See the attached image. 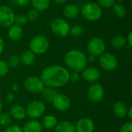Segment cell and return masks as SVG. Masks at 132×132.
Here are the masks:
<instances>
[{
	"label": "cell",
	"instance_id": "14",
	"mask_svg": "<svg viewBox=\"0 0 132 132\" xmlns=\"http://www.w3.org/2000/svg\"><path fill=\"white\" fill-rule=\"evenodd\" d=\"M101 73L96 67H86L82 71V77L83 79L88 82V83H95L97 82V80L100 79Z\"/></svg>",
	"mask_w": 132,
	"mask_h": 132
},
{
	"label": "cell",
	"instance_id": "23",
	"mask_svg": "<svg viewBox=\"0 0 132 132\" xmlns=\"http://www.w3.org/2000/svg\"><path fill=\"white\" fill-rule=\"evenodd\" d=\"M42 94V97L43 98L49 102V103H52V101H53L54 97L59 94L57 92V90H56V88L53 87H46L43 88V90L41 92Z\"/></svg>",
	"mask_w": 132,
	"mask_h": 132
},
{
	"label": "cell",
	"instance_id": "47",
	"mask_svg": "<svg viewBox=\"0 0 132 132\" xmlns=\"http://www.w3.org/2000/svg\"><path fill=\"white\" fill-rule=\"evenodd\" d=\"M0 132H1V131H0Z\"/></svg>",
	"mask_w": 132,
	"mask_h": 132
},
{
	"label": "cell",
	"instance_id": "9",
	"mask_svg": "<svg viewBox=\"0 0 132 132\" xmlns=\"http://www.w3.org/2000/svg\"><path fill=\"white\" fill-rule=\"evenodd\" d=\"M105 48L106 45L104 41L99 37H92L87 43L88 53L94 56H100L103 53H104Z\"/></svg>",
	"mask_w": 132,
	"mask_h": 132
},
{
	"label": "cell",
	"instance_id": "35",
	"mask_svg": "<svg viewBox=\"0 0 132 132\" xmlns=\"http://www.w3.org/2000/svg\"><path fill=\"white\" fill-rule=\"evenodd\" d=\"M5 132H23L22 131V128L21 127H19L17 125H9L7 126V128H5Z\"/></svg>",
	"mask_w": 132,
	"mask_h": 132
},
{
	"label": "cell",
	"instance_id": "26",
	"mask_svg": "<svg viewBox=\"0 0 132 132\" xmlns=\"http://www.w3.org/2000/svg\"><path fill=\"white\" fill-rule=\"evenodd\" d=\"M113 14L119 19L124 18L126 14V9L121 3H114L111 7Z\"/></svg>",
	"mask_w": 132,
	"mask_h": 132
},
{
	"label": "cell",
	"instance_id": "19",
	"mask_svg": "<svg viewBox=\"0 0 132 132\" xmlns=\"http://www.w3.org/2000/svg\"><path fill=\"white\" fill-rule=\"evenodd\" d=\"M43 125L42 124L37 121L32 119L31 121L26 122L23 128L22 131L23 132H42L43 131Z\"/></svg>",
	"mask_w": 132,
	"mask_h": 132
},
{
	"label": "cell",
	"instance_id": "41",
	"mask_svg": "<svg viewBox=\"0 0 132 132\" xmlns=\"http://www.w3.org/2000/svg\"><path fill=\"white\" fill-rule=\"evenodd\" d=\"M4 48H5V43H4V41H3V39L0 37V54L3 52Z\"/></svg>",
	"mask_w": 132,
	"mask_h": 132
},
{
	"label": "cell",
	"instance_id": "36",
	"mask_svg": "<svg viewBox=\"0 0 132 132\" xmlns=\"http://www.w3.org/2000/svg\"><path fill=\"white\" fill-rule=\"evenodd\" d=\"M119 132H132V123L131 121L123 124Z\"/></svg>",
	"mask_w": 132,
	"mask_h": 132
},
{
	"label": "cell",
	"instance_id": "17",
	"mask_svg": "<svg viewBox=\"0 0 132 132\" xmlns=\"http://www.w3.org/2000/svg\"><path fill=\"white\" fill-rule=\"evenodd\" d=\"M128 107L124 101H117L113 106V112L114 115L119 118H123L127 116Z\"/></svg>",
	"mask_w": 132,
	"mask_h": 132
},
{
	"label": "cell",
	"instance_id": "39",
	"mask_svg": "<svg viewBox=\"0 0 132 132\" xmlns=\"http://www.w3.org/2000/svg\"><path fill=\"white\" fill-rule=\"evenodd\" d=\"M14 99V95L12 93H8L6 94V100L9 101V102H12Z\"/></svg>",
	"mask_w": 132,
	"mask_h": 132
},
{
	"label": "cell",
	"instance_id": "5",
	"mask_svg": "<svg viewBox=\"0 0 132 132\" xmlns=\"http://www.w3.org/2000/svg\"><path fill=\"white\" fill-rule=\"evenodd\" d=\"M70 25L62 18H55L52 20L50 23L51 31L59 37H66L69 35L70 32Z\"/></svg>",
	"mask_w": 132,
	"mask_h": 132
},
{
	"label": "cell",
	"instance_id": "18",
	"mask_svg": "<svg viewBox=\"0 0 132 132\" xmlns=\"http://www.w3.org/2000/svg\"><path fill=\"white\" fill-rule=\"evenodd\" d=\"M9 115L11 116V118H14L15 120L24 119L26 116V108L22 107V105H19V104L13 105L10 108Z\"/></svg>",
	"mask_w": 132,
	"mask_h": 132
},
{
	"label": "cell",
	"instance_id": "3",
	"mask_svg": "<svg viewBox=\"0 0 132 132\" xmlns=\"http://www.w3.org/2000/svg\"><path fill=\"white\" fill-rule=\"evenodd\" d=\"M80 13H81L82 16L86 20L90 22H96L101 18L103 11L102 8L100 7L96 2H89L83 5L80 9Z\"/></svg>",
	"mask_w": 132,
	"mask_h": 132
},
{
	"label": "cell",
	"instance_id": "45",
	"mask_svg": "<svg viewBox=\"0 0 132 132\" xmlns=\"http://www.w3.org/2000/svg\"><path fill=\"white\" fill-rule=\"evenodd\" d=\"M2 103L0 100V114L2 113Z\"/></svg>",
	"mask_w": 132,
	"mask_h": 132
},
{
	"label": "cell",
	"instance_id": "13",
	"mask_svg": "<svg viewBox=\"0 0 132 132\" xmlns=\"http://www.w3.org/2000/svg\"><path fill=\"white\" fill-rule=\"evenodd\" d=\"M75 125L76 132H94V123L89 118H82L79 119Z\"/></svg>",
	"mask_w": 132,
	"mask_h": 132
},
{
	"label": "cell",
	"instance_id": "38",
	"mask_svg": "<svg viewBox=\"0 0 132 132\" xmlns=\"http://www.w3.org/2000/svg\"><path fill=\"white\" fill-rule=\"evenodd\" d=\"M15 2L18 5L22 6V7H25L29 4L30 0H15Z\"/></svg>",
	"mask_w": 132,
	"mask_h": 132
},
{
	"label": "cell",
	"instance_id": "22",
	"mask_svg": "<svg viewBox=\"0 0 132 132\" xmlns=\"http://www.w3.org/2000/svg\"><path fill=\"white\" fill-rule=\"evenodd\" d=\"M32 9H36L39 12L46 11L49 9L51 0H30Z\"/></svg>",
	"mask_w": 132,
	"mask_h": 132
},
{
	"label": "cell",
	"instance_id": "21",
	"mask_svg": "<svg viewBox=\"0 0 132 132\" xmlns=\"http://www.w3.org/2000/svg\"><path fill=\"white\" fill-rule=\"evenodd\" d=\"M19 58H20V62H21L24 66L29 67V66H31V65H32L33 63L35 62L36 55H35L32 51H30V50H25V51L21 54V56H20Z\"/></svg>",
	"mask_w": 132,
	"mask_h": 132
},
{
	"label": "cell",
	"instance_id": "33",
	"mask_svg": "<svg viewBox=\"0 0 132 132\" xmlns=\"http://www.w3.org/2000/svg\"><path fill=\"white\" fill-rule=\"evenodd\" d=\"M26 16H27L28 20L32 21V22H34V21H36L39 19V12L38 11H36V9H30L29 11L28 15Z\"/></svg>",
	"mask_w": 132,
	"mask_h": 132
},
{
	"label": "cell",
	"instance_id": "2",
	"mask_svg": "<svg viewBox=\"0 0 132 132\" xmlns=\"http://www.w3.org/2000/svg\"><path fill=\"white\" fill-rule=\"evenodd\" d=\"M87 56L79 50H69L64 56V63L71 71L82 72L87 65Z\"/></svg>",
	"mask_w": 132,
	"mask_h": 132
},
{
	"label": "cell",
	"instance_id": "24",
	"mask_svg": "<svg viewBox=\"0 0 132 132\" xmlns=\"http://www.w3.org/2000/svg\"><path fill=\"white\" fill-rule=\"evenodd\" d=\"M41 124L43 125V128L47 130H50V129H53L56 126V125L58 124V121H57V118L54 115L47 114L43 118V123Z\"/></svg>",
	"mask_w": 132,
	"mask_h": 132
},
{
	"label": "cell",
	"instance_id": "44",
	"mask_svg": "<svg viewBox=\"0 0 132 132\" xmlns=\"http://www.w3.org/2000/svg\"><path fill=\"white\" fill-rule=\"evenodd\" d=\"M12 89L13 90H18V87H17V85L16 84H13L12 86Z\"/></svg>",
	"mask_w": 132,
	"mask_h": 132
},
{
	"label": "cell",
	"instance_id": "46",
	"mask_svg": "<svg viewBox=\"0 0 132 132\" xmlns=\"http://www.w3.org/2000/svg\"><path fill=\"white\" fill-rule=\"evenodd\" d=\"M115 1V2H117V3H122L123 2H124V0H114Z\"/></svg>",
	"mask_w": 132,
	"mask_h": 132
},
{
	"label": "cell",
	"instance_id": "42",
	"mask_svg": "<svg viewBox=\"0 0 132 132\" xmlns=\"http://www.w3.org/2000/svg\"><path fill=\"white\" fill-rule=\"evenodd\" d=\"M95 58H96V56H94V55H91V54H90L88 56H87V62H88V61H89V62H94V61H95Z\"/></svg>",
	"mask_w": 132,
	"mask_h": 132
},
{
	"label": "cell",
	"instance_id": "28",
	"mask_svg": "<svg viewBox=\"0 0 132 132\" xmlns=\"http://www.w3.org/2000/svg\"><path fill=\"white\" fill-rule=\"evenodd\" d=\"M12 121V118L8 113H1L0 114V126L7 127L10 125Z\"/></svg>",
	"mask_w": 132,
	"mask_h": 132
},
{
	"label": "cell",
	"instance_id": "20",
	"mask_svg": "<svg viewBox=\"0 0 132 132\" xmlns=\"http://www.w3.org/2000/svg\"><path fill=\"white\" fill-rule=\"evenodd\" d=\"M54 132H76L75 125L68 121L60 122L54 128Z\"/></svg>",
	"mask_w": 132,
	"mask_h": 132
},
{
	"label": "cell",
	"instance_id": "43",
	"mask_svg": "<svg viewBox=\"0 0 132 132\" xmlns=\"http://www.w3.org/2000/svg\"><path fill=\"white\" fill-rule=\"evenodd\" d=\"M127 115L128 116L129 119H131L132 118V107H129L128 109V112H127Z\"/></svg>",
	"mask_w": 132,
	"mask_h": 132
},
{
	"label": "cell",
	"instance_id": "7",
	"mask_svg": "<svg viewBox=\"0 0 132 132\" xmlns=\"http://www.w3.org/2000/svg\"><path fill=\"white\" fill-rule=\"evenodd\" d=\"M99 64L104 70L112 72L117 69L118 62V59L113 53L104 52L99 56Z\"/></svg>",
	"mask_w": 132,
	"mask_h": 132
},
{
	"label": "cell",
	"instance_id": "29",
	"mask_svg": "<svg viewBox=\"0 0 132 132\" xmlns=\"http://www.w3.org/2000/svg\"><path fill=\"white\" fill-rule=\"evenodd\" d=\"M6 63L9 67H16L20 63V58L17 55H12L8 58Z\"/></svg>",
	"mask_w": 132,
	"mask_h": 132
},
{
	"label": "cell",
	"instance_id": "30",
	"mask_svg": "<svg viewBox=\"0 0 132 132\" xmlns=\"http://www.w3.org/2000/svg\"><path fill=\"white\" fill-rule=\"evenodd\" d=\"M27 21H28V19H27V16L26 15H24V14H18V15H15V16L14 23L22 27V26L26 24Z\"/></svg>",
	"mask_w": 132,
	"mask_h": 132
},
{
	"label": "cell",
	"instance_id": "32",
	"mask_svg": "<svg viewBox=\"0 0 132 132\" xmlns=\"http://www.w3.org/2000/svg\"><path fill=\"white\" fill-rule=\"evenodd\" d=\"M8 72H9V66L6 61L0 60V78L5 77Z\"/></svg>",
	"mask_w": 132,
	"mask_h": 132
},
{
	"label": "cell",
	"instance_id": "34",
	"mask_svg": "<svg viewBox=\"0 0 132 132\" xmlns=\"http://www.w3.org/2000/svg\"><path fill=\"white\" fill-rule=\"evenodd\" d=\"M80 78V73L76 71H71L70 72V77H69V81H71L72 83H77L79 81Z\"/></svg>",
	"mask_w": 132,
	"mask_h": 132
},
{
	"label": "cell",
	"instance_id": "4",
	"mask_svg": "<svg viewBox=\"0 0 132 132\" xmlns=\"http://www.w3.org/2000/svg\"><path fill=\"white\" fill-rule=\"evenodd\" d=\"M50 43L48 39L42 34L33 36L29 42V50L35 55L44 54L49 49Z\"/></svg>",
	"mask_w": 132,
	"mask_h": 132
},
{
	"label": "cell",
	"instance_id": "16",
	"mask_svg": "<svg viewBox=\"0 0 132 132\" xmlns=\"http://www.w3.org/2000/svg\"><path fill=\"white\" fill-rule=\"evenodd\" d=\"M63 14L65 18L73 19L77 18L80 14V8L75 4H69L63 9Z\"/></svg>",
	"mask_w": 132,
	"mask_h": 132
},
{
	"label": "cell",
	"instance_id": "37",
	"mask_svg": "<svg viewBox=\"0 0 132 132\" xmlns=\"http://www.w3.org/2000/svg\"><path fill=\"white\" fill-rule=\"evenodd\" d=\"M126 43L128 44V48L130 49L132 47V32H129L126 38Z\"/></svg>",
	"mask_w": 132,
	"mask_h": 132
},
{
	"label": "cell",
	"instance_id": "8",
	"mask_svg": "<svg viewBox=\"0 0 132 132\" xmlns=\"http://www.w3.org/2000/svg\"><path fill=\"white\" fill-rule=\"evenodd\" d=\"M25 89L32 94H39L41 93L45 85L40 77L36 76L28 77L24 81Z\"/></svg>",
	"mask_w": 132,
	"mask_h": 132
},
{
	"label": "cell",
	"instance_id": "31",
	"mask_svg": "<svg viewBox=\"0 0 132 132\" xmlns=\"http://www.w3.org/2000/svg\"><path fill=\"white\" fill-rule=\"evenodd\" d=\"M97 1V4L101 7V8H104V9H110L111 8L115 2L114 0H96Z\"/></svg>",
	"mask_w": 132,
	"mask_h": 132
},
{
	"label": "cell",
	"instance_id": "11",
	"mask_svg": "<svg viewBox=\"0 0 132 132\" xmlns=\"http://www.w3.org/2000/svg\"><path fill=\"white\" fill-rule=\"evenodd\" d=\"M87 97L92 102H100L104 97V87L97 83H92L87 89Z\"/></svg>",
	"mask_w": 132,
	"mask_h": 132
},
{
	"label": "cell",
	"instance_id": "12",
	"mask_svg": "<svg viewBox=\"0 0 132 132\" xmlns=\"http://www.w3.org/2000/svg\"><path fill=\"white\" fill-rule=\"evenodd\" d=\"M53 107L59 111H66L69 110L71 105L70 97L63 94H58L52 101Z\"/></svg>",
	"mask_w": 132,
	"mask_h": 132
},
{
	"label": "cell",
	"instance_id": "27",
	"mask_svg": "<svg viewBox=\"0 0 132 132\" xmlns=\"http://www.w3.org/2000/svg\"><path fill=\"white\" fill-rule=\"evenodd\" d=\"M84 33V28L80 25H73L70 28V32L73 37L78 38L80 37Z\"/></svg>",
	"mask_w": 132,
	"mask_h": 132
},
{
	"label": "cell",
	"instance_id": "6",
	"mask_svg": "<svg viewBox=\"0 0 132 132\" xmlns=\"http://www.w3.org/2000/svg\"><path fill=\"white\" fill-rule=\"evenodd\" d=\"M46 111V105L43 102L39 101H33L30 102L26 108V116L29 118L36 120L42 117Z\"/></svg>",
	"mask_w": 132,
	"mask_h": 132
},
{
	"label": "cell",
	"instance_id": "10",
	"mask_svg": "<svg viewBox=\"0 0 132 132\" xmlns=\"http://www.w3.org/2000/svg\"><path fill=\"white\" fill-rule=\"evenodd\" d=\"M15 12L7 5H0V26L9 27L15 22Z\"/></svg>",
	"mask_w": 132,
	"mask_h": 132
},
{
	"label": "cell",
	"instance_id": "1",
	"mask_svg": "<svg viewBox=\"0 0 132 132\" xmlns=\"http://www.w3.org/2000/svg\"><path fill=\"white\" fill-rule=\"evenodd\" d=\"M70 71L60 65H51L43 69L40 78L46 87L58 88L69 82Z\"/></svg>",
	"mask_w": 132,
	"mask_h": 132
},
{
	"label": "cell",
	"instance_id": "15",
	"mask_svg": "<svg viewBox=\"0 0 132 132\" xmlns=\"http://www.w3.org/2000/svg\"><path fill=\"white\" fill-rule=\"evenodd\" d=\"M7 34L9 39L12 41H18L22 37L23 31L21 26L14 23L9 27Z\"/></svg>",
	"mask_w": 132,
	"mask_h": 132
},
{
	"label": "cell",
	"instance_id": "40",
	"mask_svg": "<svg viewBox=\"0 0 132 132\" xmlns=\"http://www.w3.org/2000/svg\"><path fill=\"white\" fill-rule=\"evenodd\" d=\"M67 0H53V2H54V4L57 5H63Z\"/></svg>",
	"mask_w": 132,
	"mask_h": 132
},
{
	"label": "cell",
	"instance_id": "25",
	"mask_svg": "<svg viewBox=\"0 0 132 132\" xmlns=\"http://www.w3.org/2000/svg\"><path fill=\"white\" fill-rule=\"evenodd\" d=\"M111 45L115 50H121L127 45L126 38L122 35L115 36L112 38L111 41Z\"/></svg>",
	"mask_w": 132,
	"mask_h": 132
}]
</instances>
